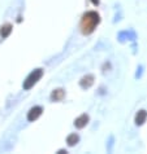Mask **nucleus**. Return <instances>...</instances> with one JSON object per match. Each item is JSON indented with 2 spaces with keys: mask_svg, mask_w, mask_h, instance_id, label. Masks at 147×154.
<instances>
[{
  "mask_svg": "<svg viewBox=\"0 0 147 154\" xmlns=\"http://www.w3.org/2000/svg\"><path fill=\"white\" fill-rule=\"evenodd\" d=\"M42 75H43V70H42V69L34 70L31 74H30L28 78H26V80L24 82V89H30L34 84L38 82V80L42 78Z\"/></svg>",
  "mask_w": 147,
  "mask_h": 154,
  "instance_id": "2",
  "label": "nucleus"
},
{
  "mask_svg": "<svg viewBox=\"0 0 147 154\" xmlns=\"http://www.w3.org/2000/svg\"><path fill=\"white\" fill-rule=\"evenodd\" d=\"M100 22V17L96 12H87L85 13L83 17L81 20L80 27H81V32L83 35H90L91 32H94V30L96 29V26Z\"/></svg>",
  "mask_w": 147,
  "mask_h": 154,
  "instance_id": "1",
  "label": "nucleus"
},
{
  "mask_svg": "<svg viewBox=\"0 0 147 154\" xmlns=\"http://www.w3.org/2000/svg\"><path fill=\"white\" fill-rule=\"evenodd\" d=\"M78 140H80L78 135H76V134H72V135H69V136H68V139H67V143H68V145H70V146H73V145H74V144H77V143H78Z\"/></svg>",
  "mask_w": 147,
  "mask_h": 154,
  "instance_id": "9",
  "label": "nucleus"
},
{
  "mask_svg": "<svg viewBox=\"0 0 147 154\" xmlns=\"http://www.w3.org/2000/svg\"><path fill=\"white\" fill-rule=\"evenodd\" d=\"M80 84H81L82 88H89V87H91V85L94 84V76H93V75H86V76H83V78L81 79Z\"/></svg>",
  "mask_w": 147,
  "mask_h": 154,
  "instance_id": "5",
  "label": "nucleus"
},
{
  "mask_svg": "<svg viewBox=\"0 0 147 154\" xmlns=\"http://www.w3.org/2000/svg\"><path fill=\"white\" fill-rule=\"evenodd\" d=\"M91 3L94 4V5H98V4H99V0H91Z\"/></svg>",
  "mask_w": 147,
  "mask_h": 154,
  "instance_id": "10",
  "label": "nucleus"
},
{
  "mask_svg": "<svg viewBox=\"0 0 147 154\" xmlns=\"http://www.w3.org/2000/svg\"><path fill=\"white\" fill-rule=\"evenodd\" d=\"M11 31H12V25L11 23H5V25H3V26H2L0 34H2L3 38H7L11 34Z\"/></svg>",
  "mask_w": 147,
  "mask_h": 154,
  "instance_id": "8",
  "label": "nucleus"
},
{
  "mask_svg": "<svg viewBox=\"0 0 147 154\" xmlns=\"http://www.w3.org/2000/svg\"><path fill=\"white\" fill-rule=\"evenodd\" d=\"M87 123H89V115L82 114V115H80V117L76 119L74 126H76L77 128H83L86 125H87Z\"/></svg>",
  "mask_w": 147,
  "mask_h": 154,
  "instance_id": "4",
  "label": "nucleus"
},
{
  "mask_svg": "<svg viewBox=\"0 0 147 154\" xmlns=\"http://www.w3.org/2000/svg\"><path fill=\"white\" fill-rule=\"evenodd\" d=\"M64 96H65V92L63 91V89H56V91L52 92V95H51V98H52L54 101H60L63 100Z\"/></svg>",
  "mask_w": 147,
  "mask_h": 154,
  "instance_id": "7",
  "label": "nucleus"
},
{
  "mask_svg": "<svg viewBox=\"0 0 147 154\" xmlns=\"http://www.w3.org/2000/svg\"><path fill=\"white\" fill-rule=\"evenodd\" d=\"M42 112H43V109L41 108V106H34V108H31L29 110V113H28V121L29 122H34L35 119H38L41 117Z\"/></svg>",
  "mask_w": 147,
  "mask_h": 154,
  "instance_id": "3",
  "label": "nucleus"
},
{
  "mask_svg": "<svg viewBox=\"0 0 147 154\" xmlns=\"http://www.w3.org/2000/svg\"><path fill=\"white\" fill-rule=\"evenodd\" d=\"M147 118V112H145V110H141V112H138L137 115H136V125L137 126H142L145 123Z\"/></svg>",
  "mask_w": 147,
  "mask_h": 154,
  "instance_id": "6",
  "label": "nucleus"
}]
</instances>
